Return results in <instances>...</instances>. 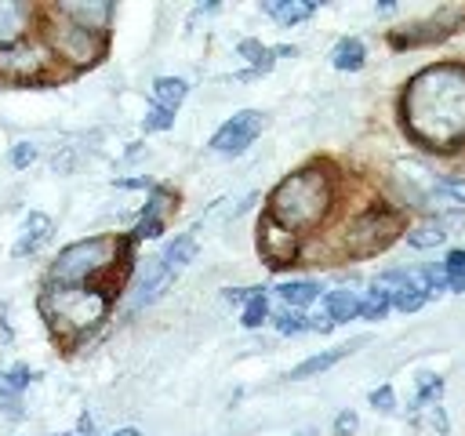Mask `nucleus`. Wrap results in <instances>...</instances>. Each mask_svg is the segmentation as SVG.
<instances>
[{
	"label": "nucleus",
	"instance_id": "f257e3e1",
	"mask_svg": "<svg viewBox=\"0 0 465 436\" xmlns=\"http://www.w3.org/2000/svg\"><path fill=\"white\" fill-rule=\"evenodd\" d=\"M407 134L425 149H454L465 142V65L440 62L411 76L403 91Z\"/></svg>",
	"mask_w": 465,
	"mask_h": 436
},
{
	"label": "nucleus",
	"instance_id": "f03ea898",
	"mask_svg": "<svg viewBox=\"0 0 465 436\" xmlns=\"http://www.w3.org/2000/svg\"><path fill=\"white\" fill-rule=\"evenodd\" d=\"M331 203V185L320 171H298V174H287L272 196H269V218L276 225H283L287 233H298V229H309L323 218Z\"/></svg>",
	"mask_w": 465,
	"mask_h": 436
},
{
	"label": "nucleus",
	"instance_id": "7ed1b4c3",
	"mask_svg": "<svg viewBox=\"0 0 465 436\" xmlns=\"http://www.w3.org/2000/svg\"><path fill=\"white\" fill-rule=\"evenodd\" d=\"M109 254H113V240L109 236H91V240H76V243H69L58 258H54V265H51V280L54 283H84L91 272H98L105 262H109Z\"/></svg>",
	"mask_w": 465,
	"mask_h": 436
},
{
	"label": "nucleus",
	"instance_id": "20e7f679",
	"mask_svg": "<svg viewBox=\"0 0 465 436\" xmlns=\"http://www.w3.org/2000/svg\"><path fill=\"white\" fill-rule=\"evenodd\" d=\"M262 127H265V116H262L258 109H240L236 116H229V120L214 131L211 149L222 153V156H236V153H243V149L262 134Z\"/></svg>",
	"mask_w": 465,
	"mask_h": 436
},
{
	"label": "nucleus",
	"instance_id": "39448f33",
	"mask_svg": "<svg viewBox=\"0 0 465 436\" xmlns=\"http://www.w3.org/2000/svg\"><path fill=\"white\" fill-rule=\"evenodd\" d=\"M171 280H174V272H171L160 258H149V262H145V269L138 272L134 287H131V309H142V305L156 302V298L171 287Z\"/></svg>",
	"mask_w": 465,
	"mask_h": 436
},
{
	"label": "nucleus",
	"instance_id": "423d86ee",
	"mask_svg": "<svg viewBox=\"0 0 465 436\" xmlns=\"http://www.w3.org/2000/svg\"><path fill=\"white\" fill-rule=\"evenodd\" d=\"M47 65V51L40 44H11L0 51V69L4 73H15V76H25V73H36Z\"/></svg>",
	"mask_w": 465,
	"mask_h": 436
},
{
	"label": "nucleus",
	"instance_id": "0eeeda50",
	"mask_svg": "<svg viewBox=\"0 0 465 436\" xmlns=\"http://www.w3.org/2000/svg\"><path fill=\"white\" fill-rule=\"evenodd\" d=\"M258 243H262V251H265V258L272 265H287L294 258V233H287L283 225H276L269 214L262 222V240Z\"/></svg>",
	"mask_w": 465,
	"mask_h": 436
},
{
	"label": "nucleus",
	"instance_id": "6e6552de",
	"mask_svg": "<svg viewBox=\"0 0 465 436\" xmlns=\"http://www.w3.org/2000/svg\"><path fill=\"white\" fill-rule=\"evenodd\" d=\"M360 342H345V345H334V349H327V352H316V356H309V360H302L298 367H291L287 371V378L291 382H302V378H312V374H323V371H331L334 363H341L352 349H356Z\"/></svg>",
	"mask_w": 465,
	"mask_h": 436
},
{
	"label": "nucleus",
	"instance_id": "1a4fd4ad",
	"mask_svg": "<svg viewBox=\"0 0 465 436\" xmlns=\"http://www.w3.org/2000/svg\"><path fill=\"white\" fill-rule=\"evenodd\" d=\"M29 382H33V378H29V367H22V363L0 374V411H4V414H11V418L22 414V411H18V407H22V389H25Z\"/></svg>",
	"mask_w": 465,
	"mask_h": 436
},
{
	"label": "nucleus",
	"instance_id": "9d476101",
	"mask_svg": "<svg viewBox=\"0 0 465 436\" xmlns=\"http://www.w3.org/2000/svg\"><path fill=\"white\" fill-rule=\"evenodd\" d=\"M47 240H51V218L40 214V211H33V214H25L22 236H18V243H15V254H18V258H22V254H33V251H40Z\"/></svg>",
	"mask_w": 465,
	"mask_h": 436
},
{
	"label": "nucleus",
	"instance_id": "9b49d317",
	"mask_svg": "<svg viewBox=\"0 0 465 436\" xmlns=\"http://www.w3.org/2000/svg\"><path fill=\"white\" fill-rule=\"evenodd\" d=\"M323 316H327L331 323H345V320L360 316V294L349 291V287L327 291V298H323Z\"/></svg>",
	"mask_w": 465,
	"mask_h": 436
},
{
	"label": "nucleus",
	"instance_id": "f8f14e48",
	"mask_svg": "<svg viewBox=\"0 0 465 436\" xmlns=\"http://www.w3.org/2000/svg\"><path fill=\"white\" fill-rule=\"evenodd\" d=\"M58 11L65 15V18H73L76 22V29H98V25H105L109 22V15H113V7L109 4H58Z\"/></svg>",
	"mask_w": 465,
	"mask_h": 436
},
{
	"label": "nucleus",
	"instance_id": "ddd939ff",
	"mask_svg": "<svg viewBox=\"0 0 465 436\" xmlns=\"http://www.w3.org/2000/svg\"><path fill=\"white\" fill-rule=\"evenodd\" d=\"M363 58H367V47H363V40H356V36L338 40L334 51H331V65L341 69V73H356V69H363Z\"/></svg>",
	"mask_w": 465,
	"mask_h": 436
},
{
	"label": "nucleus",
	"instance_id": "4468645a",
	"mask_svg": "<svg viewBox=\"0 0 465 436\" xmlns=\"http://www.w3.org/2000/svg\"><path fill=\"white\" fill-rule=\"evenodd\" d=\"M193 258H196V236H193V233L174 236V240L163 247V254H160V262H163V265H167L174 276H178V272H182V269H185Z\"/></svg>",
	"mask_w": 465,
	"mask_h": 436
},
{
	"label": "nucleus",
	"instance_id": "2eb2a0df",
	"mask_svg": "<svg viewBox=\"0 0 465 436\" xmlns=\"http://www.w3.org/2000/svg\"><path fill=\"white\" fill-rule=\"evenodd\" d=\"M280 302L287 305V309H305V305H312L316 298H320V283L316 280H287V283H280Z\"/></svg>",
	"mask_w": 465,
	"mask_h": 436
},
{
	"label": "nucleus",
	"instance_id": "dca6fc26",
	"mask_svg": "<svg viewBox=\"0 0 465 436\" xmlns=\"http://www.w3.org/2000/svg\"><path fill=\"white\" fill-rule=\"evenodd\" d=\"M185 94H189V84L182 76H160L153 84V105H160V109H171L174 113L185 102Z\"/></svg>",
	"mask_w": 465,
	"mask_h": 436
},
{
	"label": "nucleus",
	"instance_id": "f3484780",
	"mask_svg": "<svg viewBox=\"0 0 465 436\" xmlns=\"http://www.w3.org/2000/svg\"><path fill=\"white\" fill-rule=\"evenodd\" d=\"M262 11L272 15L280 25H294V22L312 18L316 4H302V0H269V4H262Z\"/></svg>",
	"mask_w": 465,
	"mask_h": 436
},
{
	"label": "nucleus",
	"instance_id": "a211bd4d",
	"mask_svg": "<svg viewBox=\"0 0 465 436\" xmlns=\"http://www.w3.org/2000/svg\"><path fill=\"white\" fill-rule=\"evenodd\" d=\"M163 196L167 193H153V200L145 203V211H142V222L134 225V236L138 240H156L160 233H163Z\"/></svg>",
	"mask_w": 465,
	"mask_h": 436
},
{
	"label": "nucleus",
	"instance_id": "6ab92c4d",
	"mask_svg": "<svg viewBox=\"0 0 465 436\" xmlns=\"http://www.w3.org/2000/svg\"><path fill=\"white\" fill-rule=\"evenodd\" d=\"M25 29V7L18 0H0V44H15Z\"/></svg>",
	"mask_w": 465,
	"mask_h": 436
},
{
	"label": "nucleus",
	"instance_id": "aec40b11",
	"mask_svg": "<svg viewBox=\"0 0 465 436\" xmlns=\"http://www.w3.org/2000/svg\"><path fill=\"white\" fill-rule=\"evenodd\" d=\"M447 236H450V233H447V222L432 218V222H421V225H414V229L407 233V243L425 251V247H440Z\"/></svg>",
	"mask_w": 465,
	"mask_h": 436
},
{
	"label": "nucleus",
	"instance_id": "412c9836",
	"mask_svg": "<svg viewBox=\"0 0 465 436\" xmlns=\"http://www.w3.org/2000/svg\"><path fill=\"white\" fill-rule=\"evenodd\" d=\"M389 309H392V298H389V291H385L381 283H374V287L360 298V316H363V320H381Z\"/></svg>",
	"mask_w": 465,
	"mask_h": 436
},
{
	"label": "nucleus",
	"instance_id": "4be33fe9",
	"mask_svg": "<svg viewBox=\"0 0 465 436\" xmlns=\"http://www.w3.org/2000/svg\"><path fill=\"white\" fill-rule=\"evenodd\" d=\"M236 51H240V58H247V62L254 65V69H251L247 76H254V73H265V69H272V54H276L272 47H262L258 40H240V47H236ZM247 76H243V80H247Z\"/></svg>",
	"mask_w": 465,
	"mask_h": 436
},
{
	"label": "nucleus",
	"instance_id": "5701e85b",
	"mask_svg": "<svg viewBox=\"0 0 465 436\" xmlns=\"http://www.w3.org/2000/svg\"><path fill=\"white\" fill-rule=\"evenodd\" d=\"M240 320H243V327H258V323H265V320H269V298L262 294V287H254V294L243 302Z\"/></svg>",
	"mask_w": 465,
	"mask_h": 436
},
{
	"label": "nucleus",
	"instance_id": "b1692460",
	"mask_svg": "<svg viewBox=\"0 0 465 436\" xmlns=\"http://www.w3.org/2000/svg\"><path fill=\"white\" fill-rule=\"evenodd\" d=\"M440 272H443V283L461 294V291H465V251H450Z\"/></svg>",
	"mask_w": 465,
	"mask_h": 436
},
{
	"label": "nucleus",
	"instance_id": "393cba45",
	"mask_svg": "<svg viewBox=\"0 0 465 436\" xmlns=\"http://www.w3.org/2000/svg\"><path fill=\"white\" fill-rule=\"evenodd\" d=\"M272 323H276V331H280V334H302V331H309L305 316H302V312H294V309L276 312V316H272Z\"/></svg>",
	"mask_w": 465,
	"mask_h": 436
},
{
	"label": "nucleus",
	"instance_id": "a878e982",
	"mask_svg": "<svg viewBox=\"0 0 465 436\" xmlns=\"http://www.w3.org/2000/svg\"><path fill=\"white\" fill-rule=\"evenodd\" d=\"M432 189H436L443 200H450V203H461V207H465V178H440Z\"/></svg>",
	"mask_w": 465,
	"mask_h": 436
},
{
	"label": "nucleus",
	"instance_id": "bb28decb",
	"mask_svg": "<svg viewBox=\"0 0 465 436\" xmlns=\"http://www.w3.org/2000/svg\"><path fill=\"white\" fill-rule=\"evenodd\" d=\"M171 124H174V113H171V109H160V105H149V113H145V120H142L145 131H167Z\"/></svg>",
	"mask_w": 465,
	"mask_h": 436
},
{
	"label": "nucleus",
	"instance_id": "cd10ccee",
	"mask_svg": "<svg viewBox=\"0 0 465 436\" xmlns=\"http://www.w3.org/2000/svg\"><path fill=\"white\" fill-rule=\"evenodd\" d=\"M371 407L381 411V414H392V411H396V392H392V385H378V389L371 392Z\"/></svg>",
	"mask_w": 465,
	"mask_h": 436
},
{
	"label": "nucleus",
	"instance_id": "c85d7f7f",
	"mask_svg": "<svg viewBox=\"0 0 465 436\" xmlns=\"http://www.w3.org/2000/svg\"><path fill=\"white\" fill-rule=\"evenodd\" d=\"M36 160V145L33 142H18L15 149H11V167H25V164H33Z\"/></svg>",
	"mask_w": 465,
	"mask_h": 436
},
{
	"label": "nucleus",
	"instance_id": "c756f323",
	"mask_svg": "<svg viewBox=\"0 0 465 436\" xmlns=\"http://www.w3.org/2000/svg\"><path fill=\"white\" fill-rule=\"evenodd\" d=\"M356 425H360L356 411H341V414L334 418V436H352V432H356Z\"/></svg>",
	"mask_w": 465,
	"mask_h": 436
},
{
	"label": "nucleus",
	"instance_id": "7c9ffc66",
	"mask_svg": "<svg viewBox=\"0 0 465 436\" xmlns=\"http://www.w3.org/2000/svg\"><path fill=\"white\" fill-rule=\"evenodd\" d=\"M51 436H91V418H80V432H51Z\"/></svg>",
	"mask_w": 465,
	"mask_h": 436
},
{
	"label": "nucleus",
	"instance_id": "2f4dec72",
	"mask_svg": "<svg viewBox=\"0 0 465 436\" xmlns=\"http://www.w3.org/2000/svg\"><path fill=\"white\" fill-rule=\"evenodd\" d=\"M113 436H142V432H138V429H131V425H127V429H116V432H113Z\"/></svg>",
	"mask_w": 465,
	"mask_h": 436
}]
</instances>
